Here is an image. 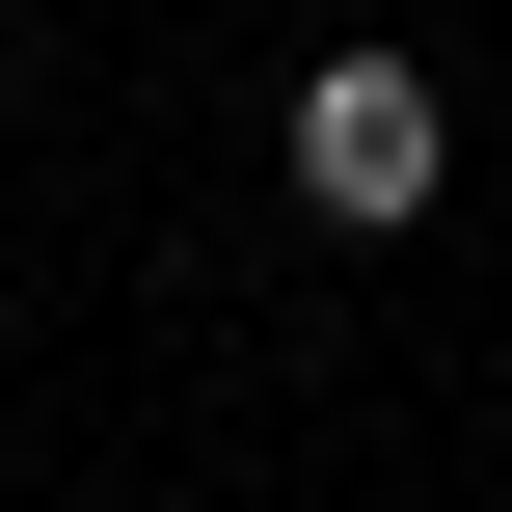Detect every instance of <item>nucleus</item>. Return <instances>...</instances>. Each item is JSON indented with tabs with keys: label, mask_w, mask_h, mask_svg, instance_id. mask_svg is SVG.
Wrapping results in <instances>:
<instances>
[{
	"label": "nucleus",
	"mask_w": 512,
	"mask_h": 512,
	"mask_svg": "<svg viewBox=\"0 0 512 512\" xmlns=\"http://www.w3.org/2000/svg\"><path fill=\"white\" fill-rule=\"evenodd\" d=\"M432 189H459V108H432V54H324V81H297V216L405 243Z\"/></svg>",
	"instance_id": "obj_1"
}]
</instances>
